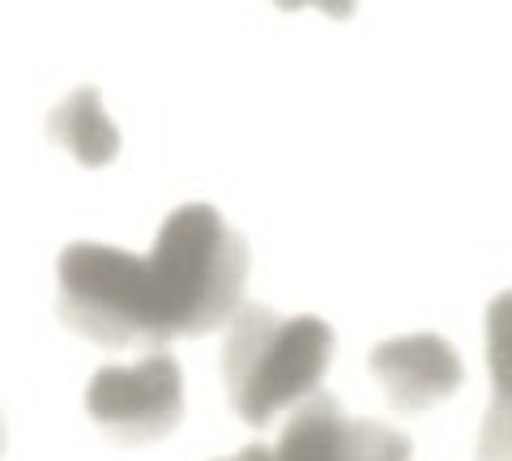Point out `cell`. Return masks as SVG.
Listing matches in <instances>:
<instances>
[{"instance_id":"cell-1","label":"cell","mask_w":512,"mask_h":461,"mask_svg":"<svg viewBox=\"0 0 512 461\" xmlns=\"http://www.w3.org/2000/svg\"><path fill=\"white\" fill-rule=\"evenodd\" d=\"M60 316L99 346H167L235 321L248 244L214 205H180L150 252L69 244L56 265Z\"/></svg>"},{"instance_id":"cell-2","label":"cell","mask_w":512,"mask_h":461,"mask_svg":"<svg viewBox=\"0 0 512 461\" xmlns=\"http://www.w3.org/2000/svg\"><path fill=\"white\" fill-rule=\"evenodd\" d=\"M329 363L333 329L320 316H278L261 304H244L227 325L222 376L235 415L252 427L274 423V415L320 393Z\"/></svg>"},{"instance_id":"cell-3","label":"cell","mask_w":512,"mask_h":461,"mask_svg":"<svg viewBox=\"0 0 512 461\" xmlns=\"http://www.w3.org/2000/svg\"><path fill=\"white\" fill-rule=\"evenodd\" d=\"M86 410L107 436L124 444H150L167 436L184 415V376L167 351L128 363L99 368L86 385Z\"/></svg>"},{"instance_id":"cell-4","label":"cell","mask_w":512,"mask_h":461,"mask_svg":"<svg viewBox=\"0 0 512 461\" xmlns=\"http://www.w3.org/2000/svg\"><path fill=\"white\" fill-rule=\"evenodd\" d=\"M278 461H410V440L389 423L350 419L338 397L312 393L278 436Z\"/></svg>"},{"instance_id":"cell-5","label":"cell","mask_w":512,"mask_h":461,"mask_svg":"<svg viewBox=\"0 0 512 461\" xmlns=\"http://www.w3.org/2000/svg\"><path fill=\"white\" fill-rule=\"evenodd\" d=\"M372 376L380 380V389L389 393V402L397 410H431L444 397H453L466 380L461 355L453 351V342H444L440 333H406V338H389L372 351Z\"/></svg>"},{"instance_id":"cell-6","label":"cell","mask_w":512,"mask_h":461,"mask_svg":"<svg viewBox=\"0 0 512 461\" xmlns=\"http://www.w3.org/2000/svg\"><path fill=\"white\" fill-rule=\"evenodd\" d=\"M491 406L478 427V461H512V291L487 304Z\"/></svg>"},{"instance_id":"cell-7","label":"cell","mask_w":512,"mask_h":461,"mask_svg":"<svg viewBox=\"0 0 512 461\" xmlns=\"http://www.w3.org/2000/svg\"><path fill=\"white\" fill-rule=\"evenodd\" d=\"M47 133L56 146L69 150L82 167H107L120 154V129L111 124L107 107L94 86H82L47 116Z\"/></svg>"},{"instance_id":"cell-8","label":"cell","mask_w":512,"mask_h":461,"mask_svg":"<svg viewBox=\"0 0 512 461\" xmlns=\"http://www.w3.org/2000/svg\"><path fill=\"white\" fill-rule=\"evenodd\" d=\"M278 9H286V13H295V9H320V13H329V18H338V22H346L350 13H355V5L359 0H274Z\"/></svg>"},{"instance_id":"cell-9","label":"cell","mask_w":512,"mask_h":461,"mask_svg":"<svg viewBox=\"0 0 512 461\" xmlns=\"http://www.w3.org/2000/svg\"><path fill=\"white\" fill-rule=\"evenodd\" d=\"M222 461H278V449L274 444H248V449H239L235 457H222Z\"/></svg>"},{"instance_id":"cell-10","label":"cell","mask_w":512,"mask_h":461,"mask_svg":"<svg viewBox=\"0 0 512 461\" xmlns=\"http://www.w3.org/2000/svg\"><path fill=\"white\" fill-rule=\"evenodd\" d=\"M0 449H5V423H0Z\"/></svg>"}]
</instances>
